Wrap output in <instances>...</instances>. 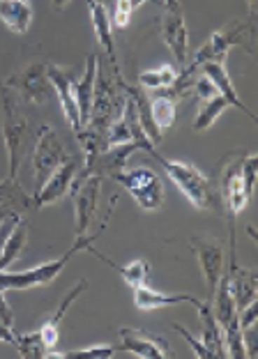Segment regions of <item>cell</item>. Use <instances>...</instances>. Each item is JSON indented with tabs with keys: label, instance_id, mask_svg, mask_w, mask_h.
Segmentation results:
<instances>
[{
	"label": "cell",
	"instance_id": "obj_1",
	"mask_svg": "<svg viewBox=\"0 0 258 359\" xmlns=\"http://www.w3.org/2000/svg\"><path fill=\"white\" fill-rule=\"evenodd\" d=\"M254 39H256V23H252L249 19L247 21L245 19H233V21L226 23L224 28L215 30L208 42L191 55V58L187 60V65L180 69V74H177V81L173 86V93L177 95V100L189 95V83H191V79L198 72L201 65L203 62H226L229 51L233 46H242L249 55H252L254 46L249 42H254Z\"/></svg>",
	"mask_w": 258,
	"mask_h": 359
},
{
	"label": "cell",
	"instance_id": "obj_2",
	"mask_svg": "<svg viewBox=\"0 0 258 359\" xmlns=\"http://www.w3.org/2000/svg\"><path fill=\"white\" fill-rule=\"evenodd\" d=\"M148 154L166 170L168 177L173 180V184L182 191V196L191 203L194 208L208 210V212H222L224 215L222 194L215 189L212 180H210L205 173H201L196 166L187 164V161H173V159L161 157V154L157 152V148Z\"/></svg>",
	"mask_w": 258,
	"mask_h": 359
},
{
	"label": "cell",
	"instance_id": "obj_3",
	"mask_svg": "<svg viewBox=\"0 0 258 359\" xmlns=\"http://www.w3.org/2000/svg\"><path fill=\"white\" fill-rule=\"evenodd\" d=\"M256 166L258 159L254 152L238 154L224 170L222 180V205L229 215V228L236 231V219L247 210L256 189Z\"/></svg>",
	"mask_w": 258,
	"mask_h": 359
},
{
	"label": "cell",
	"instance_id": "obj_4",
	"mask_svg": "<svg viewBox=\"0 0 258 359\" xmlns=\"http://www.w3.org/2000/svg\"><path fill=\"white\" fill-rule=\"evenodd\" d=\"M0 116H3V141L7 148V161H10L7 177L16 180L23 161V150H26L28 122L21 111V97L3 79H0Z\"/></svg>",
	"mask_w": 258,
	"mask_h": 359
},
{
	"label": "cell",
	"instance_id": "obj_5",
	"mask_svg": "<svg viewBox=\"0 0 258 359\" xmlns=\"http://www.w3.org/2000/svg\"><path fill=\"white\" fill-rule=\"evenodd\" d=\"M104 231H100L95 238H100ZM90 235L86 238H76V242L64 251L60 258L48 260V263H42L37 267L23 269V272H10V269H0V290L10 292V290H30V288H39V285H48L51 281H55V276L62 274V269L67 267V263L74 258L79 251H90L93 249V240Z\"/></svg>",
	"mask_w": 258,
	"mask_h": 359
},
{
	"label": "cell",
	"instance_id": "obj_6",
	"mask_svg": "<svg viewBox=\"0 0 258 359\" xmlns=\"http://www.w3.org/2000/svg\"><path fill=\"white\" fill-rule=\"evenodd\" d=\"M125 109V93L120 90L116 76H111L102 60L97 58V76H95V95L90 106V118L88 125L97 132H109L111 122L120 118V113Z\"/></svg>",
	"mask_w": 258,
	"mask_h": 359
},
{
	"label": "cell",
	"instance_id": "obj_7",
	"mask_svg": "<svg viewBox=\"0 0 258 359\" xmlns=\"http://www.w3.org/2000/svg\"><path fill=\"white\" fill-rule=\"evenodd\" d=\"M123 189L132 194V198L139 203V208L145 212H155L164 205V180H161L152 168H123L113 175Z\"/></svg>",
	"mask_w": 258,
	"mask_h": 359
},
{
	"label": "cell",
	"instance_id": "obj_8",
	"mask_svg": "<svg viewBox=\"0 0 258 359\" xmlns=\"http://www.w3.org/2000/svg\"><path fill=\"white\" fill-rule=\"evenodd\" d=\"M102 175H83L76 170L72 180V203H74V222H76V238H86L95 222L97 203L102 194Z\"/></svg>",
	"mask_w": 258,
	"mask_h": 359
},
{
	"label": "cell",
	"instance_id": "obj_9",
	"mask_svg": "<svg viewBox=\"0 0 258 359\" xmlns=\"http://www.w3.org/2000/svg\"><path fill=\"white\" fill-rule=\"evenodd\" d=\"M69 154L64 150L62 141L58 134L53 132V127L44 125L39 129L37 143H35V152H32V175H35V189H39L46 177L58 168Z\"/></svg>",
	"mask_w": 258,
	"mask_h": 359
},
{
	"label": "cell",
	"instance_id": "obj_10",
	"mask_svg": "<svg viewBox=\"0 0 258 359\" xmlns=\"http://www.w3.org/2000/svg\"><path fill=\"white\" fill-rule=\"evenodd\" d=\"M189 247L198 260L201 274H203L208 292H210L208 299H210L217 288V283L222 279V274L226 272V249L219 240H212V238H191Z\"/></svg>",
	"mask_w": 258,
	"mask_h": 359
},
{
	"label": "cell",
	"instance_id": "obj_11",
	"mask_svg": "<svg viewBox=\"0 0 258 359\" xmlns=\"http://www.w3.org/2000/svg\"><path fill=\"white\" fill-rule=\"evenodd\" d=\"M5 83L14 88V93L30 104H44L53 93V86L46 74V62H32L19 74L5 79Z\"/></svg>",
	"mask_w": 258,
	"mask_h": 359
},
{
	"label": "cell",
	"instance_id": "obj_12",
	"mask_svg": "<svg viewBox=\"0 0 258 359\" xmlns=\"http://www.w3.org/2000/svg\"><path fill=\"white\" fill-rule=\"evenodd\" d=\"M79 166L81 164L74 157L64 159L62 164L46 177V182L39 187V189H35V194L30 196V210H39L44 205H51V203H55V201H60L62 196L69 191L72 180H74Z\"/></svg>",
	"mask_w": 258,
	"mask_h": 359
},
{
	"label": "cell",
	"instance_id": "obj_13",
	"mask_svg": "<svg viewBox=\"0 0 258 359\" xmlns=\"http://www.w3.org/2000/svg\"><path fill=\"white\" fill-rule=\"evenodd\" d=\"M120 344L129 355H136L141 359H168L173 357L171 346L161 334H152L145 330L120 327Z\"/></svg>",
	"mask_w": 258,
	"mask_h": 359
},
{
	"label": "cell",
	"instance_id": "obj_14",
	"mask_svg": "<svg viewBox=\"0 0 258 359\" xmlns=\"http://www.w3.org/2000/svg\"><path fill=\"white\" fill-rule=\"evenodd\" d=\"M159 30L164 44L175 55V62L184 67L189 60V35H187V21L182 16V7L180 10H166V14L159 21Z\"/></svg>",
	"mask_w": 258,
	"mask_h": 359
},
{
	"label": "cell",
	"instance_id": "obj_15",
	"mask_svg": "<svg viewBox=\"0 0 258 359\" xmlns=\"http://www.w3.org/2000/svg\"><path fill=\"white\" fill-rule=\"evenodd\" d=\"M46 74L48 81L53 86V93L58 95V102L62 106V113H64V120L67 125L72 127V132H79L81 127V116H79V106H76V97H74V90H72V83L74 79L69 76V72H64L58 65H46Z\"/></svg>",
	"mask_w": 258,
	"mask_h": 359
},
{
	"label": "cell",
	"instance_id": "obj_16",
	"mask_svg": "<svg viewBox=\"0 0 258 359\" xmlns=\"http://www.w3.org/2000/svg\"><path fill=\"white\" fill-rule=\"evenodd\" d=\"M88 12H90V21L97 35V42H100L102 51L109 55V60L113 65V76L123 74L120 72V62H118V53H116V42H113V21H111V12L109 7L102 3V0H86Z\"/></svg>",
	"mask_w": 258,
	"mask_h": 359
},
{
	"label": "cell",
	"instance_id": "obj_17",
	"mask_svg": "<svg viewBox=\"0 0 258 359\" xmlns=\"http://www.w3.org/2000/svg\"><path fill=\"white\" fill-rule=\"evenodd\" d=\"M175 304H198V299L194 295H182V292H159L152 290L148 283L134 288V306L139 311H157L164 306H175Z\"/></svg>",
	"mask_w": 258,
	"mask_h": 359
},
{
	"label": "cell",
	"instance_id": "obj_18",
	"mask_svg": "<svg viewBox=\"0 0 258 359\" xmlns=\"http://www.w3.org/2000/svg\"><path fill=\"white\" fill-rule=\"evenodd\" d=\"M86 288H88V279H79V283L72 288L67 295H64V299L60 302V306L55 309V313L48 318V320L39 327V334H42V341H44V346L48 348V353L58 346V339H60V325H62V320H64V313L69 311V306L74 304V302L83 295L86 292Z\"/></svg>",
	"mask_w": 258,
	"mask_h": 359
},
{
	"label": "cell",
	"instance_id": "obj_19",
	"mask_svg": "<svg viewBox=\"0 0 258 359\" xmlns=\"http://www.w3.org/2000/svg\"><path fill=\"white\" fill-rule=\"evenodd\" d=\"M198 316H201V341L203 346L210 350L212 359H224L226 357V346H224V334L219 323L215 320V313H212V304L210 299H198Z\"/></svg>",
	"mask_w": 258,
	"mask_h": 359
},
{
	"label": "cell",
	"instance_id": "obj_20",
	"mask_svg": "<svg viewBox=\"0 0 258 359\" xmlns=\"http://www.w3.org/2000/svg\"><path fill=\"white\" fill-rule=\"evenodd\" d=\"M198 69H201V74H205L210 81H212L215 88H217V93H219L222 97H226L231 106H236V109H240L242 113H247V116L256 122L254 111H249V109H247V104L238 97L236 86H233V81H231V76H229V69H226V62H203Z\"/></svg>",
	"mask_w": 258,
	"mask_h": 359
},
{
	"label": "cell",
	"instance_id": "obj_21",
	"mask_svg": "<svg viewBox=\"0 0 258 359\" xmlns=\"http://www.w3.org/2000/svg\"><path fill=\"white\" fill-rule=\"evenodd\" d=\"M177 118V95L173 93V88L157 90L150 100V120L157 127L159 134H164L166 129H171L175 125Z\"/></svg>",
	"mask_w": 258,
	"mask_h": 359
},
{
	"label": "cell",
	"instance_id": "obj_22",
	"mask_svg": "<svg viewBox=\"0 0 258 359\" xmlns=\"http://www.w3.org/2000/svg\"><path fill=\"white\" fill-rule=\"evenodd\" d=\"M95 76H97V55L90 53L86 58V72L83 79H79L72 83L76 97V106H79V116H81V127L88 125V118H90V106H93V95H95Z\"/></svg>",
	"mask_w": 258,
	"mask_h": 359
},
{
	"label": "cell",
	"instance_id": "obj_23",
	"mask_svg": "<svg viewBox=\"0 0 258 359\" xmlns=\"http://www.w3.org/2000/svg\"><path fill=\"white\" fill-rule=\"evenodd\" d=\"M0 21L14 35H26L32 23V7L28 0H0Z\"/></svg>",
	"mask_w": 258,
	"mask_h": 359
},
{
	"label": "cell",
	"instance_id": "obj_24",
	"mask_svg": "<svg viewBox=\"0 0 258 359\" xmlns=\"http://www.w3.org/2000/svg\"><path fill=\"white\" fill-rule=\"evenodd\" d=\"M90 254H95L97 258H102L104 263H107L109 267H113L116 272L123 276L125 283L127 285H132V288H139V285H145L150 279V263L145 258H136L134 263H129V265H116V263H111L109 258H104L100 251H95V247L90 249Z\"/></svg>",
	"mask_w": 258,
	"mask_h": 359
},
{
	"label": "cell",
	"instance_id": "obj_25",
	"mask_svg": "<svg viewBox=\"0 0 258 359\" xmlns=\"http://www.w3.org/2000/svg\"><path fill=\"white\" fill-rule=\"evenodd\" d=\"M229 106H231L229 100L222 97L219 93L203 100L201 102V109L196 113V118H194V132H205V129H210L217 120L222 118V113L229 109Z\"/></svg>",
	"mask_w": 258,
	"mask_h": 359
},
{
	"label": "cell",
	"instance_id": "obj_26",
	"mask_svg": "<svg viewBox=\"0 0 258 359\" xmlns=\"http://www.w3.org/2000/svg\"><path fill=\"white\" fill-rule=\"evenodd\" d=\"M177 74H180V69L175 67V65H159L155 69H145L139 74V83L141 88L145 90H164V88H173L175 81H177Z\"/></svg>",
	"mask_w": 258,
	"mask_h": 359
},
{
	"label": "cell",
	"instance_id": "obj_27",
	"mask_svg": "<svg viewBox=\"0 0 258 359\" xmlns=\"http://www.w3.org/2000/svg\"><path fill=\"white\" fill-rule=\"evenodd\" d=\"M26 240H28V224L26 219H19L14 226V231L10 233V238H7L5 247H3V254H0V269H10V265L14 263L19 254L26 247Z\"/></svg>",
	"mask_w": 258,
	"mask_h": 359
},
{
	"label": "cell",
	"instance_id": "obj_28",
	"mask_svg": "<svg viewBox=\"0 0 258 359\" xmlns=\"http://www.w3.org/2000/svg\"><path fill=\"white\" fill-rule=\"evenodd\" d=\"M14 348L19 350V357H23V359H46V355H48V348L44 346L39 330L26 332V334H16Z\"/></svg>",
	"mask_w": 258,
	"mask_h": 359
},
{
	"label": "cell",
	"instance_id": "obj_29",
	"mask_svg": "<svg viewBox=\"0 0 258 359\" xmlns=\"http://www.w3.org/2000/svg\"><path fill=\"white\" fill-rule=\"evenodd\" d=\"M0 205L30 210V196L23 191L19 184H16V180L7 177L5 182H0Z\"/></svg>",
	"mask_w": 258,
	"mask_h": 359
},
{
	"label": "cell",
	"instance_id": "obj_30",
	"mask_svg": "<svg viewBox=\"0 0 258 359\" xmlns=\"http://www.w3.org/2000/svg\"><path fill=\"white\" fill-rule=\"evenodd\" d=\"M116 355V348L109 344H100V346H90V348H79V350H69V353H62V359H111Z\"/></svg>",
	"mask_w": 258,
	"mask_h": 359
},
{
	"label": "cell",
	"instance_id": "obj_31",
	"mask_svg": "<svg viewBox=\"0 0 258 359\" xmlns=\"http://www.w3.org/2000/svg\"><path fill=\"white\" fill-rule=\"evenodd\" d=\"M132 14H134V7L129 0H116V7H113V16H111V21H113V28H127L129 26V21H132Z\"/></svg>",
	"mask_w": 258,
	"mask_h": 359
},
{
	"label": "cell",
	"instance_id": "obj_32",
	"mask_svg": "<svg viewBox=\"0 0 258 359\" xmlns=\"http://www.w3.org/2000/svg\"><path fill=\"white\" fill-rule=\"evenodd\" d=\"M173 330H175L177 334H180V337H182L184 341H187L189 348L194 350V355H196L198 359H212V355H210V350L203 346V341L194 337V334H191L187 327H182V325H177V323H175V325H173Z\"/></svg>",
	"mask_w": 258,
	"mask_h": 359
},
{
	"label": "cell",
	"instance_id": "obj_33",
	"mask_svg": "<svg viewBox=\"0 0 258 359\" xmlns=\"http://www.w3.org/2000/svg\"><path fill=\"white\" fill-rule=\"evenodd\" d=\"M19 219H21V215H19V212H14V215H10L3 224H0V254H3L5 242H7V238H10V233L14 231V226H16Z\"/></svg>",
	"mask_w": 258,
	"mask_h": 359
},
{
	"label": "cell",
	"instance_id": "obj_34",
	"mask_svg": "<svg viewBox=\"0 0 258 359\" xmlns=\"http://www.w3.org/2000/svg\"><path fill=\"white\" fill-rule=\"evenodd\" d=\"M0 323H5L7 327H12V325H14V313H12L10 304H7L3 290H0Z\"/></svg>",
	"mask_w": 258,
	"mask_h": 359
},
{
	"label": "cell",
	"instance_id": "obj_35",
	"mask_svg": "<svg viewBox=\"0 0 258 359\" xmlns=\"http://www.w3.org/2000/svg\"><path fill=\"white\" fill-rule=\"evenodd\" d=\"M247 5H249V21L256 23V16H258L256 5H258V0H247Z\"/></svg>",
	"mask_w": 258,
	"mask_h": 359
},
{
	"label": "cell",
	"instance_id": "obj_36",
	"mask_svg": "<svg viewBox=\"0 0 258 359\" xmlns=\"http://www.w3.org/2000/svg\"><path fill=\"white\" fill-rule=\"evenodd\" d=\"M14 212H16V208H12V205H0V224H3L10 215H14Z\"/></svg>",
	"mask_w": 258,
	"mask_h": 359
},
{
	"label": "cell",
	"instance_id": "obj_37",
	"mask_svg": "<svg viewBox=\"0 0 258 359\" xmlns=\"http://www.w3.org/2000/svg\"><path fill=\"white\" fill-rule=\"evenodd\" d=\"M166 10H180V0H164Z\"/></svg>",
	"mask_w": 258,
	"mask_h": 359
},
{
	"label": "cell",
	"instance_id": "obj_38",
	"mask_svg": "<svg viewBox=\"0 0 258 359\" xmlns=\"http://www.w3.org/2000/svg\"><path fill=\"white\" fill-rule=\"evenodd\" d=\"M69 3H72V0H53V7H55V10H64Z\"/></svg>",
	"mask_w": 258,
	"mask_h": 359
},
{
	"label": "cell",
	"instance_id": "obj_39",
	"mask_svg": "<svg viewBox=\"0 0 258 359\" xmlns=\"http://www.w3.org/2000/svg\"><path fill=\"white\" fill-rule=\"evenodd\" d=\"M129 3H132L134 10H139V7H141L143 3H148V0H129Z\"/></svg>",
	"mask_w": 258,
	"mask_h": 359
}]
</instances>
